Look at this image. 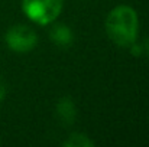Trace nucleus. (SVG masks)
Masks as SVG:
<instances>
[{"label":"nucleus","mask_w":149,"mask_h":147,"mask_svg":"<svg viewBox=\"0 0 149 147\" xmlns=\"http://www.w3.org/2000/svg\"><path fill=\"white\" fill-rule=\"evenodd\" d=\"M138 14L126 4L114 7L106 19V32L119 46H132L138 35Z\"/></svg>","instance_id":"obj_1"},{"label":"nucleus","mask_w":149,"mask_h":147,"mask_svg":"<svg viewBox=\"0 0 149 147\" xmlns=\"http://www.w3.org/2000/svg\"><path fill=\"white\" fill-rule=\"evenodd\" d=\"M64 0H22L25 14L39 25H49L54 22L61 10Z\"/></svg>","instance_id":"obj_2"},{"label":"nucleus","mask_w":149,"mask_h":147,"mask_svg":"<svg viewBox=\"0 0 149 147\" xmlns=\"http://www.w3.org/2000/svg\"><path fill=\"white\" fill-rule=\"evenodd\" d=\"M4 39L7 46L15 52H29L36 46L38 42V36L35 30L25 25H17L10 28Z\"/></svg>","instance_id":"obj_3"},{"label":"nucleus","mask_w":149,"mask_h":147,"mask_svg":"<svg viewBox=\"0 0 149 147\" xmlns=\"http://www.w3.org/2000/svg\"><path fill=\"white\" fill-rule=\"evenodd\" d=\"M56 115L64 126H71L75 120V105L70 97L61 98L56 104Z\"/></svg>","instance_id":"obj_4"},{"label":"nucleus","mask_w":149,"mask_h":147,"mask_svg":"<svg viewBox=\"0 0 149 147\" xmlns=\"http://www.w3.org/2000/svg\"><path fill=\"white\" fill-rule=\"evenodd\" d=\"M49 36L58 46H62V48L70 46L71 42H72V39H74L71 29L68 26H65V25H56V26H54L52 30H51Z\"/></svg>","instance_id":"obj_5"},{"label":"nucleus","mask_w":149,"mask_h":147,"mask_svg":"<svg viewBox=\"0 0 149 147\" xmlns=\"http://www.w3.org/2000/svg\"><path fill=\"white\" fill-rule=\"evenodd\" d=\"M64 146L67 147H93L94 141L90 140L86 134L81 133H74L70 136V139L67 141H64Z\"/></svg>","instance_id":"obj_6"},{"label":"nucleus","mask_w":149,"mask_h":147,"mask_svg":"<svg viewBox=\"0 0 149 147\" xmlns=\"http://www.w3.org/2000/svg\"><path fill=\"white\" fill-rule=\"evenodd\" d=\"M6 92H7V90H6V84H4V81L0 78V101H3V99H4Z\"/></svg>","instance_id":"obj_7"},{"label":"nucleus","mask_w":149,"mask_h":147,"mask_svg":"<svg viewBox=\"0 0 149 147\" xmlns=\"http://www.w3.org/2000/svg\"><path fill=\"white\" fill-rule=\"evenodd\" d=\"M145 50L148 52V55H149V38L146 39V42H145Z\"/></svg>","instance_id":"obj_8"}]
</instances>
